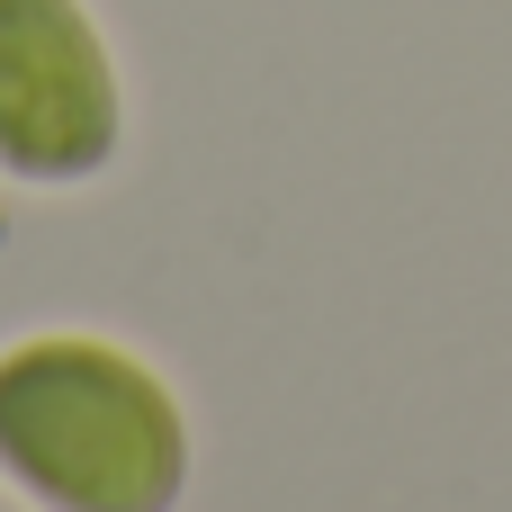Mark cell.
<instances>
[{
    "label": "cell",
    "instance_id": "1",
    "mask_svg": "<svg viewBox=\"0 0 512 512\" xmlns=\"http://www.w3.org/2000/svg\"><path fill=\"white\" fill-rule=\"evenodd\" d=\"M189 414L108 333H18L0 351V495L27 512H180Z\"/></svg>",
    "mask_w": 512,
    "mask_h": 512
},
{
    "label": "cell",
    "instance_id": "2",
    "mask_svg": "<svg viewBox=\"0 0 512 512\" xmlns=\"http://www.w3.org/2000/svg\"><path fill=\"white\" fill-rule=\"evenodd\" d=\"M126 144V81L90 0H0V180L81 189Z\"/></svg>",
    "mask_w": 512,
    "mask_h": 512
}]
</instances>
